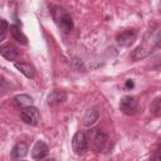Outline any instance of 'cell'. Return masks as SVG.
<instances>
[{"label":"cell","mask_w":161,"mask_h":161,"mask_svg":"<svg viewBox=\"0 0 161 161\" xmlns=\"http://www.w3.org/2000/svg\"><path fill=\"white\" fill-rule=\"evenodd\" d=\"M136 38H137L136 31L132 30V29H128V30H125V31H122L121 34L117 35V44L121 45V47L127 48V47H131L135 43Z\"/></svg>","instance_id":"8992f818"},{"label":"cell","mask_w":161,"mask_h":161,"mask_svg":"<svg viewBox=\"0 0 161 161\" xmlns=\"http://www.w3.org/2000/svg\"><path fill=\"white\" fill-rule=\"evenodd\" d=\"M20 161H26V160H20Z\"/></svg>","instance_id":"44dd1931"},{"label":"cell","mask_w":161,"mask_h":161,"mask_svg":"<svg viewBox=\"0 0 161 161\" xmlns=\"http://www.w3.org/2000/svg\"><path fill=\"white\" fill-rule=\"evenodd\" d=\"M98 118H99L98 111H97V109H89V111L86 113L84 118H83V123H84L86 126H92L93 123H96V122L98 121Z\"/></svg>","instance_id":"9a60e30c"},{"label":"cell","mask_w":161,"mask_h":161,"mask_svg":"<svg viewBox=\"0 0 161 161\" xmlns=\"http://www.w3.org/2000/svg\"><path fill=\"white\" fill-rule=\"evenodd\" d=\"M14 102H15V104L18 107H20L23 109L26 108V107L33 106V98L30 96H28V94H18V96H15Z\"/></svg>","instance_id":"5bb4252c"},{"label":"cell","mask_w":161,"mask_h":161,"mask_svg":"<svg viewBox=\"0 0 161 161\" xmlns=\"http://www.w3.org/2000/svg\"><path fill=\"white\" fill-rule=\"evenodd\" d=\"M126 87H127V88H132V87H133V82H132L131 79H127V82H126Z\"/></svg>","instance_id":"d6986e66"},{"label":"cell","mask_w":161,"mask_h":161,"mask_svg":"<svg viewBox=\"0 0 161 161\" xmlns=\"http://www.w3.org/2000/svg\"><path fill=\"white\" fill-rule=\"evenodd\" d=\"M28 153V146L25 142H18L11 150V157L14 160H20Z\"/></svg>","instance_id":"8fae6325"},{"label":"cell","mask_w":161,"mask_h":161,"mask_svg":"<svg viewBox=\"0 0 161 161\" xmlns=\"http://www.w3.org/2000/svg\"><path fill=\"white\" fill-rule=\"evenodd\" d=\"M150 161H161V156H160V153L156 152V153L150 158Z\"/></svg>","instance_id":"ac0fdd59"},{"label":"cell","mask_w":161,"mask_h":161,"mask_svg":"<svg viewBox=\"0 0 161 161\" xmlns=\"http://www.w3.org/2000/svg\"><path fill=\"white\" fill-rule=\"evenodd\" d=\"M0 54H1L5 59L14 62V60H16L18 57H19V50H18V48H15L13 44L5 43V44L0 45Z\"/></svg>","instance_id":"52a82bcc"},{"label":"cell","mask_w":161,"mask_h":161,"mask_svg":"<svg viewBox=\"0 0 161 161\" xmlns=\"http://www.w3.org/2000/svg\"><path fill=\"white\" fill-rule=\"evenodd\" d=\"M20 117H21V119H23L26 125L35 126V125L39 122L40 114H39V111H38V108H36V107L30 106V107H26V108L21 109Z\"/></svg>","instance_id":"5b68a950"},{"label":"cell","mask_w":161,"mask_h":161,"mask_svg":"<svg viewBox=\"0 0 161 161\" xmlns=\"http://www.w3.org/2000/svg\"><path fill=\"white\" fill-rule=\"evenodd\" d=\"M151 112H152L156 117H158V116L161 114V101H160V98H156V99L153 101V103L151 104Z\"/></svg>","instance_id":"2e32d148"},{"label":"cell","mask_w":161,"mask_h":161,"mask_svg":"<svg viewBox=\"0 0 161 161\" xmlns=\"http://www.w3.org/2000/svg\"><path fill=\"white\" fill-rule=\"evenodd\" d=\"M9 30V24L6 20H0V42L5 39Z\"/></svg>","instance_id":"e0dca14e"},{"label":"cell","mask_w":161,"mask_h":161,"mask_svg":"<svg viewBox=\"0 0 161 161\" xmlns=\"http://www.w3.org/2000/svg\"><path fill=\"white\" fill-rule=\"evenodd\" d=\"M65 97H67V94L63 91H54L48 96V104L52 107L58 106L63 101H65Z\"/></svg>","instance_id":"7c38bea8"},{"label":"cell","mask_w":161,"mask_h":161,"mask_svg":"<svg viewBox=\"0 0 161 161\" xmlns=\"http://www.w3.org/2000/svg\"><path fill=\"white\" fill-rule=\"evenodd\" d=\"M119 109L127 116H133L138 111V103L133 97L125 96V97H122V99L119 102Z\"/></svg>","instance_id":"277c9868"},{"label":"cell","mask_w":161,"mask_h":161,"mask_svg":"<svg viewBox=\"0 0 161 161\" xmlns=\"http://www.w3.org/2000/svg\"><path fill=\"white\" fill-rule=\"evenodd\" d=\"M44 161H55L54 158H47V160H44Z\"/></svg>","instance_id":"ffe728a7"},{"label":"cell","mask_w":161,"mask_h":161,"mask_svg":"<svg viewBox=\"0 0 161 161\" xmlns=\"http://www.w3.org/2000/svg\"><path fill=\"white\" fill-rule=\"evenodd\" d=\"M10 33H11V35H13V38H14V40H16L18 43H20V44H24V45H26L28 44V39H26V36L24 35V33L20 30V28L19 26H16V25H10Z\"/></svg>","instance_id":"4fadbf2b"},{"label":"cell","mask_w":161,"mask_h":161,"mask_svg":"<svg viewBox=\"0 0 161 161\" xmlns=\"http://www.w3.org/2000/svg\"><path fill=\"white\" fill-rule=\"evenodd\" d=\"M15 68L18 70H20L26 78H34L35 75V69L33 65H30L29 63H25V62H15L14 63Z\"/></svg>","instance_id":"9c48e42d"},{"label":"cell","mask_w":161,"mask_h":161,"mask_svg":"<svg viewBox=\"0 0 161 161\" xmlns=\"http://www.w3.org/2000/svg\"><path fill=\"white\" fill-rule=\"evenodd\" d=\"M151 48L150 47H146V45H140L137 47L135 50H132L131 53V59L132 60H140V59H143L146 58L147 55L151 54Z\"/></svg>","instance_id":"30bf717a"},{"label":"cell","mask_w":161,"mask_h":161,"mask_svg":"<svg viewBox=\"0 0 161 161\" xmlns=\"http://www.w3.org/2000/svg\"><path fill=\"white\" fill-rule=\"evenodd\" d=\"M49 152V148L44 141H36L31 150V156L34 160H43Z\"/></svg>","instance_id":"ba28073f"},{"label":"cell","mask_w":161,"mask_h":161,"mask_svg":"<svg viewBox=\"0 0 161 161\" xmlns=\"http://www.w3.org/2000/svg\"><path fill=\"white\" fill-rule=\"evenodd\" d=\"M87 140L89 141L91 147L96 152H103L107 147V143H108V137L101 128H92L88 132Z\"/></svg>","instance_id":"7a4b0ae2"},{"label":"cell","mask_w":161,"mask_h":161,"mask_svg":"<svg viewBox=\"0 0 161 161\" xmlns=\"http://www.w3.org/2000/svg\"><path fill=\"white\" fill-rule=\"evenodd\" d=\"M53 8V16H54V19H55V21H57V24H58V26L64 31V33H70L72 30H73V19H72V16H70V14L65 10V9H63V8H60V6H52Z\"/></svg>","instance_id":"6da1fadb"},{"label":"cell","mask_w":161,"mask_h":161,"mask_svg":"<svg viewBox=\"0 0 161 161\" xmlns=\"http://www.w3.org/2000/svg\"><path fill=\"white\" fill-rule=\"evenodd\" d=\"M72 147H73V151H74L75 155H79V156L84 155L87 152V150H88L87 136L80 131L75 132L73 138H72Z\"/></svg>","instance_id":"3957f363"}]
</instances>
